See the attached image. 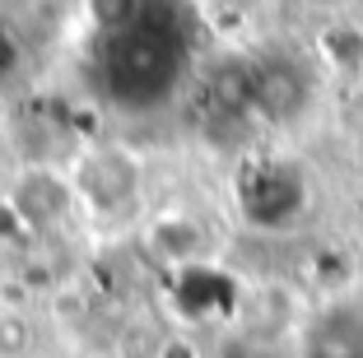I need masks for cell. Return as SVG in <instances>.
<instances>
[{
    "label": "cell",
    "instance_id": "obj_8",
    "mask_svg": "<svg viewBox=\"0 0 363 358\" xmlns=\"http://www.w3.org/2000/svg\"><path fill=\"white\" fill-rule=\"evenodd\" d=\"M205 112L214 121H252V56H224L205 74Z\"/></svg>",
    "mask_w": 363,
    "mask_h": 358
},
{
    "label": "cell",
    "instance_id": "obj_6",
    "mask_svg": "<svg viewBox=\"0 0 363 358\" xmlns=\"http://www.w3.org/2000/svg\"><path fill=\"white\" fill-rule=\"evenodd\" d=\"M140 237H145V252L159 265H172V270H196V265H205L210 261V247H214L210 223L191 210L150 214V223L140 228Z\"/></svg>",
    "mask_w": 363,
    "mask_h": 358
},
{
    "label": "cell",
    "instance_id": "obj_3",
    "mask_svg": "<svg viewBox=\"0 0 363 358\" xmlns=\"http://www.w3.org/2000/svg\"><path fill=\"white\" fill-rule=\"evenodd\" d=\"M0 201L10 205V214L19 219V228L28 237H47V233H65L79 214V191L70 181L65 168H52V163H33V168H19Z\"/></svg>",
    "mask_w": 363,
    "mask_h": 358
},
{
    "label": "cell",
    "instance_id": "obj_1",
    "mask_svg": "<svg viewBox=\"0 0 363 358\" xmlns=\"http://www.w3.org/2000/svg\"><path fill=\"white\" fill-rule=\"evenodd\" d=\"M103 84L130 112H154L159 103H168L182 84V47L177 33L154 23L150 14L135 28L103 38Z\"/></svg>",
    "mask_w": 363,
    "mask_h": 358
},
{
    "label": "cell",
    "instance_id": "obj_11",
    "mask_svg": "<svg viewBox=\"0 0 363 358\" xmlns=\"http://www.w3.org/2000/svg\"><path fill=\"white\" fill-rule=\"evenodd\" d=\"M0 121H5V94H0Z\"/></svg>",
    "mask_w": 363,
    "mask_h": 358
},
{
    "label": "cell",
    "instance_id": "obj_9",
    "mask_svg": "<svg viewBox=\"0 0 363 358\" xmlns=\"http://www.w3.org/2000/svg\"><path fill=\"white\" fill-rule=\"evenodd\" d=\"M145 5H150V0H84V14H89V23H94V33L117 38V33L135 28V23L145 19Z\"/></svg>",
    "mask_w": 363,
    "mask_h": 358
},
{
    "label": "cell",
    "instance_id": "obj_7",
    "mask_svg": "<svg viewBox=\"0 0 363 358\" xmlns=\"http://www.w3.org/2000/svg\"><path fill=\"white\" fill-rule=\"evenodd\" d=\"M303 358H363V307L331 303L303 330Z\"/></svg>",
    "mask_w": 363,
    "mask_h": 358
},
{
    "label": "cell",
    "instance_id": "obj_10",
    "mask_svg": "<svg viewBox=\"0 0 363 358\" xmlns=\"http://www.w3.org/2000/svg\"><path fill=\"white\" fill-rule=\"evenodd\" d=\"M312 14H326V19H345V14L359 5V0H303Z\"/></svg>",
    "mask_w": 363,
    "mask_h": 358
},
{
    "label": "cell",
    "instance_id": "obj_2",
    "mask_svg": "<svg viewBox=\"0 0 363 358\" xmlns=\"http://www.w3.org/2000/svg\"><path fill=\"white\" fill-rule=\"evenodd\" d=\"M312 186L308 172L289 158H257L238 181V214L257 233H289L308 214Z\"/></svg>",
    "mask_w": 363,
    "mask_h": 358
},
{
    "label": "cell",
    "instance_id": "obj_5",
    "mask_svg": "<svg viewBox=\"0 0 363 358\" xmlns=\"http://www.w3.org/2000/svg\"><path fill=\"white\" fill-rule=\"evenodd\" d=\"M70 181L79 191V210H94L103 219H126L135 214L140 191H145V168L140 158L121 145H98L70 168Z\"/></svg>",
    "mask_w": 363,
    "mask_h": 358
},
{
    "label": "cell",
    "instance_id": "obj_4",
    "mask_svg": "<svg viewBox=\"0 0 363 358\" xmlns=\"http://www.w3.org/2000/svg\"><path fill=\"white\" fill-rule=\"evenodd\" d=\"M317 103V65L294 52L252 56V121L294 126Z\"/></svg>",
    "mask_w": 363,
    "mask_h": 358
}]
</instances>
